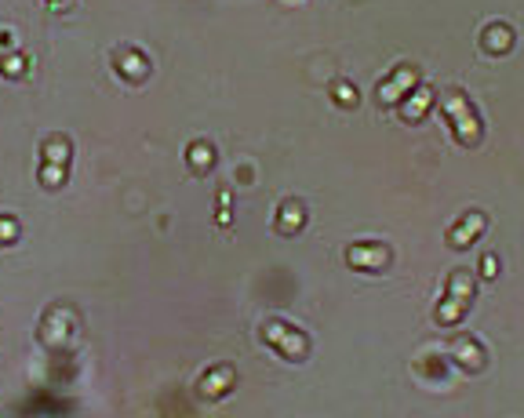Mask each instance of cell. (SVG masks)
I'll return each instance as SVG.
<instances>
[{
    "instance_id": "cell-1",
    "label": "cell",
    "mask_w": 524,
    "mask_h": 418,
    "mask_svg": "<svg viewBox=\"0 0 524 418\" xmlns=\"http://www.w3.org/2000/svg\"><path fill=\"white\" fill-rule=\"evenodd\" d=\"M444 109H448V117H452V124H455V131H459V138L462 142H477L481 138V124H477V117H473V109H470V102L459 95V91H452L448 95V102H444Z\"/></svg>"
},
{
    "instance_id": "cell-2",
    "label": "cell",
    "mask_w": 524,
    "mask_h": 418,
    "mask_svg": "<svg viewBox=\"0 0 524 418\" xmlns=\"http://www.w3.org/2000/svg\"><path fill=\"white\" fill-rule=\"evenodd\" d=\"M262 331H266V338H269V342H273V346H277L284 357H295V360H298V357H306V338L298 335V331H288V328H284V324H277V321L266 324Z\"/></svg>"
},
{
    "instance_id": "cell-3",
    "label": "cell",
    "mask_w": 524,
    "mask_h": 418,
    "mask_svg": "<svg viewBox=\"0 0 524 418\" xmlns=\"http://www.w3.org/2000/svg\"><path fill=\"white\" fill-rule=\"evenodd\" d=\"M455 294H452V302H448L444 309H441V321L444 324H455L459 321V313H462V299H470V291H473V280L466 277V273H455Z\"/></svg>"
},
{
    "instance_id": "cell-4",
    "label": "cell",
    "mask_w": 524,
    "mask_h": 418,
    "mask_svg": "<svg viewBox=\"0 0 524 418\" xmlns=\"http://www.w3.org/2000/svg\"><path fill=\"white\" fill-rule=\"evenodd\" d=\"M349 262L364 265V269H379L386 262V251L383 248H354V251H349Z\"/></svg>"
},
{
    "instance_id": "cell-5",
    "label": "cell",
    "mask_w": 524,
    "mask_h": 418,
    "mask_svg": "<svg viewBox=\"0 0 524 418\" xmlns=\"http://www.w3.org/2000/svg\"><path fill=\"white\" fill-rule=\"evenodd\" d=\"M477 226H484V218H481V215H473V218H470V226L462 222L459 229H466V233H455V237H452V244H455V248H462V244H470L473 237H477V233H481Z\"/></svg>"
}]
</instances>
